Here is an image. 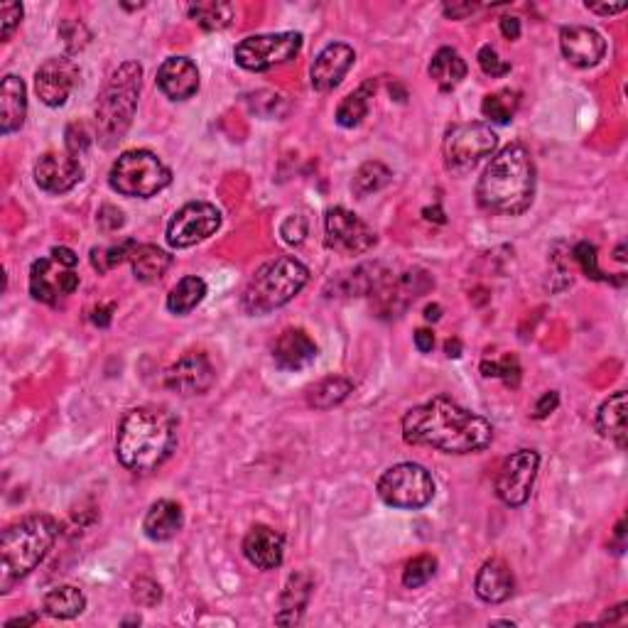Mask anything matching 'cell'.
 Listing matches in <instances>:
<instances>
[{
    "mask_svg": "<svg viewBox=\"0 0 628 628\" xmlns=\"http://www.w3.org/2000/svg\"><path fill=\"white\" fill-rule=\"evenodd\" d=\"M403 440L408 445L432 447L447 454H474L491 445L494 427L447 395H437L405 413Z\"/></svg>",
    "mask_w": 628,
    "mask_h": 628,
    "instance_id": "6da1fadb",
    "label": "cell"
},
{
    "mask_svg": "<svg viewBox=\"0 0 628 628\" xmlns=\"http://www.w3.org/2000/svg\"><path fill=\"white\" fill-rule=\"evenodd\" d=\"M177 447V422L167 410L140 405L118 422L116 457L133 474H150Z\"/></svg>",
    "mask_w": 628,
    "mask_h": 628,
    "instance_id": "7a4b0ae2",
    "label": "cell"
},
{
    "mask_svg": "<svg viewBox=\"0 0 628 628\" xmlns=\"http://www.w3.org/2000/svg\"><path fill=\"white\" fill-rule=\"evenodd\" d=\"M535 197V162L528 148L511 143L491 157L476 184V202L491 214L518 216L530 209Z\"/></svg>",
    "mask_w": 628,
    "mask_h": 628,
    "instance_id": "3957f363",
    "label": "cell"
},
{
    "mask_svg": "<svg viewBox=\"0 0 628 628\" xmlns=\"http://www.w3.org/2000/svg\"><path fill=\"white\" fill-rule=\"evenodd\" d=\"M57 535L59 523L47 513H35L8 525L0 538V592H13L15 584L50 555Z\"/></svg>",
    "mask_w": 628,
    "mask_h": 628,
    "instance_id": "277c9868",
    "label": "cell"
},
{
    "mask_svg": "<svg viewBox=\"0 0 628 628\" xmlns=\"http://www.w3.org/2000/svg\"><path fill=\"white\" fill-rule=\"evenodd\" d=\"M143 84V67L138 62H123L106 81L96 104V138L106 150L116 148L131 131L135 108Z\"/></svg>",
    "mask_w": 628,
    "mask_h": 628,
    "instance_id": "5b68a950",
    "label": "cell"
},
{
    "mask_svg": "<svg viewBox=\"0 0 628 628\" xmlns=\"http://www.w3.org/2000/svg\"><path fill=\"white\" fill-rule=\"evenodd\" d=\"M307 280H310V270H307V265L297 261V258L280 256L275 261L263 263L256 270V275H251L246 288H243V312L258 317V314L278 310V307L295 300V295L305 288Z\"/></svg>",
    "mask_w": 628,
    "mask_h": 628,
    "instance_id": "8992f818",
    "label": "cell"
},
{
    "mask_svg": "<svg viewBox=\"0 0 628 628\" xmlns=\"http://www.w3.org/2000/svg\"><path fill=\"white\" fill-rule=\"evenodd\" d=\"M172 182V172L150 150H126L108 172V184L123 197L150 199Z\"/></svg>",
    "mask_w": 628,
    "mask_h": 628,
    "instance_id": "52a82bcc",
    "label": "cell"
},
{
    "mask_svg": "<svg viewBox=\"0 0 628 628\" xmlns=\"http://www.w3.org/2000/svg\"><path fill=\"white\" fill-rule=\"evenodd\" d=\"M378 496L386 506L400 508V511H418L435 498V479L420 464H395L378 479Z\"/></svg>",
    "mask_w": 628,
    "mask_h": 628,
    "instance_id": "ba28073f",
    "label": "cell"
},
{
    "mask_svg": "<svg viewBox=\"0 0 628 628\" xmlns=\"http://www.w3.org/2000/svg\"><path fill=\"white\" fill-rule=\"evenodd\" d=\"M498 135L484 123H459L442 140V160L452 175H467L484 157L494 155Z\"/></svg>",
    "mask_w": 628,
    "mask_h": 628,
    "instance_id": "9c48e42d",
    "label": "cell"
},
{
    "mask_svg": "<svg viewBox=\"0 0 628 628\" xmlns=\"http://www.w3.org/2000/svg\"><path fill=\"white\" fill-rule=\"evenodd\" d=\"M302 50L300 32H270L251 35L236 45V64L246 72H268V69L288 64Z\"/></svg>",
    "mask_w": 628,
    "mask_h": 628,
    "instance_id": "30bf717a",
    "label": "cell"
},
{
    "mask_svg": "<svg viewBox=\"0 0 628 628\" xmlns=\"http://www.w3.org/2000/svg\"><path fill=\"white\" fill-rule=\"evenodd\" d=\"M376 241V231L354 211L334 207L324 216V243L329 251H337L341 256H361V253L371 251Z\"/></svg>",
    "mask_w": 628,
    "mask_h": 628,
    "instance_id": "8fae6325",
    "label": "cell"
},
{
    "mask_svg": "<svg viewBox=\"0 0 628 628\" xmlns=\"http://www.w3.org/2000/svg\"><path fill=\"white\" fill-rule=\"evenodd\" d=\"M435 285V280L430 278L427 270L413 268L400 273L398 278H393L391 273L381 280L376 290L371 292L373 302H376L378 317H400L420 295H425L427 290Z\"/></svg>",
    "mask_w": 628,
    "mask_h": 628,
    "instance_id": "7c38bea8",
    "label": "cell"
},
{
    "mask_svg": "<svg viewBox=\"0 0 628 628\" xmlns=\"http://www.w3.org/2000/svg\"><path fill=\"white\" fill-rule=\"evenodd\" d=\"M221 226V211L209 202H189L167 224V243L172 248H189L207 241Z\"/></svg>",
    "mask_w": 628,
    "mask_h": 628,
    "instance_id": "4fadbf2b",
    "label": "cell"
},
{
    "mask_svg": "<svg viewBox=\"0 0 628 628\" xmlns=\"http://www.w3.org/2000/svg\"><path fill=\"white\" fill-rule=\"evenodd\" d=\"M540 454L533 449H518L516 454L501 464V471L496 476V496L506 506L518 508L528 501L533 494L535 476H538Z\"/></svg>",
    "mask_w": 628,
    "mask_h": 628,
    "instance_id": "5bb4252c",
    "label": "cell"
},
{
    "mask_svg": "<svg viewBox=\"0 0 628 628\" xmlns=\"http://www.w3.org/2000/svg\"><path fill=\"white\" fill-rule=\"evenodd\" d=\"M79 288V275L69 265L54 261V258H40L30 268V295L45 305H59L64 297L72 295Z\"/></svg>",
    "mask_w": 628,
    "mask_h": 628,
    "instance_id": "9a60e30c",
    "label": "cell"
},
{
    "mask_svg": "<svg viewBox=\"0 0 628 628\" xmlns=\"http://www.w3.org/2000/svg\"><path fill=\"white\" fill-rule=\"evenodd\" d=\"M216 373L211 366L209 356L204 351H187L175 361L165 373V383L172 393L192 398V395H204L214 386Z\"/></svg>",
    "mask_w": 628,
    "mask_h": 628,
    "instance_id": "2e32d148",
    "label": "cell"
},
{
    "mask_svg": "<svg viewBox=\"0 0 628 628\" xmlns=\"http://www.w3.org/2000/svg\"><path fill=\"white\" fill-rule=\"evenodd\" d=\"M79 84V67L72 57H52L35 72V91L50 108L67 104L69 94Z\"/></svg>",
    "mask_w": 628,
    "mask_h": 628,
    "instance_id": "e0dca14e",
    "label": "cell"
},
{
    "mask_svg": "<svg viewBox=\"0 0 628 628\" xmlns=\"http://www.w3.org/2000/svg\"><path fill=\"white\" fill-rule=\"evenodd\" d=\"M84 177V167L69 153H45L35 162V182L47 194H67Z\"/></svg>",
    "mask_w": 628,
    "mask_h": 628,
    "instance_id": "ac0fdd59",
    "label": "cell"
},
{
    "mask_svg": "<svg viewBox=\"0 0 628 628\" xmlns=\"http://www.w3.org/2000/svg\"><path fill=\"white\" fill-rule=\"evenodd\" d=\"M560 50L565 59L575 67H594L604 59L606 54V40L599 35L594 27L584 25H570L560 30Z\"/></svg>",
    "mask_w": 628,
    "mask_h": 628,
    "instance_id": "d6986e66",
    "label": "cell"
},
{
    "mask_svg": "<svg viewBox=\"0 0 628 628\" xmlns=\"http://www.w3.org/2000/svg\"><path fill=\"white\" fill-rule=\"evenodd\" d=\"M356 52L351 50L344 42H332V45L324 47L317 54V59L312 62L310 77L314 91H332L341 84V79L349 74V69L354 67Z\"/></svg>",
    "mask_w": 628,
    "mask_h": 628,
    "instance_id": "ffe728a7",
    "label": "cell"
},
{
    "mask_svg": "<svg viewBox=\"0 0 628 628\" xmlns=\"http://www.w3.org/2000/svg\"><path fill=\"white\" fill-rule=\"evenodd\" d=\"M157 89L170 101H187L199 91V69L192 59L170 57L157 69Z\"/></svg>",
    "mask_w": 628,
    "mask_h": 628,
    "instance_id": "44dd1931",
    "label": "cell"
},
{
    "mask_svg": "<svg viewBox=\"0 0 628 628\" xmlns=\"http://www.w3.org/2000/svg\"><path fill=\"white\" fill-rule=\"evenodd\" d=\"M243 555L258 570H275L283 565L285 538L270 525H253L243 538Z\"/></svg>",
    "mask_w": 628,
    "mask_h": 628,
    "instance_id": "7402d4cb",
    "label": "cell"
},
{
    "mask_svg": "<svg viewBox=\"0 0 628 628\" xmlns=\"http://www.w3.org/2000/svg\"><path fill=\"white\" fill-rule=\"evenodd\" d=\"M317 359V344L305 329H285L273 344V361L283 371H302Z\"/></svg>",
    "mask_w": 628,
    "mask_h": 628,
    "instance_id": "603a6c76",
    "label": "cell"
},
{
    "mask_svg": "<svg viewBox=\"0 0 628 628\" xmlns=\"http://www.w3.org/2000/svg\"><path fill=\"white\" fill-rule=\"evenodd\" d=\"M513 587H516L513 572L503 560H486L474 582L476 597L486 604H501L511 599Z\"/></svg>",
    "mask_w": 628,
    "mask_h": 628,
    "instance_id": "cb8c5ba5",
    "label": "cell"
},
{
    "mask_svg": "<svg viewBox=\"0 0 628 628\" xmlns=\"http://www.w3.org/2000/svg\"><path fill=\"white\" fill-rule=\"evenodd\" d=\"M27 116V89L25 81L8 74L0 84V133L10 135L20 131Z\"/></svg>",
    "mask_w": 628,
    "mask_h": 628,
    "instance_id": "d4e9b609",
    "label": "cell"
},
{
    "mask_svg": "<svg viewBox=\"0 0 628 628\" xmlns=\"http://www.w3.org/2000/svg\"><path fill=\"white\" fill-rule=\"evenodd\" d=\"M388 270L378 263H366L359 265L356 270L349 273H341L339 278H334L327 285V297H359V295H371L373 290L381 285V280L386 278Z\"/></svg>",
    "mask_w": 628,
    "mask_h": 628,
    "instance_id": "484cf974",
    "label": "cell"
},
{
    "mask_svg": "<svg viewBox=\"0 0 628 628\" xmlns=\"http://www.w3.org/2000/svg\"><path fill=\"white\" fill-rule=\"evenodd\" d=\"M312 589L314 579L310 572H295V575H290L283 594H280V611L275 616V624H300L302 614H305L307 604H310Z\"/></svg>",
    "mask_w": 628,
    "mask_h": 628,
    "instance_id": "4316f807",
    "label": "cell"
},
{
    "mask_svg": "<svg viewBox=\"0 0 628 628\" xmlns=\"http://www.w3.org/2000/svg\"><path fill=\"white\" fill-rule=\"evenodd\" d=\"M184 525V513L180 503L170 501V498H162L150 506V511L145 513L143 530L150 540L155 543H165V540H172Z\"/></svg>",
    "mask_w": 628,
    "mask_h": 628,
    "instance_id": "83f0119b",
    "label": "cell"
},
{
    "mask_svg": "<svg viewBox=\"0 0 628 628\" xmlns=\"http://www.w3.org/2000/svg\"><path fill=\"white\" fill-rule=\"evenodd\" d=\"M597 430L619 449L626 447V391H616L604 400L597 413Z\"/></svg>",
    "mask_w": 628,
    "mask_h": 628,
    "instance_id": "f1b7e54d",
    "label": "cell"
},
{
    "mask_svg": "<svg viewBox=\"0 0 628 628\" xmlns=\"http://www.w3.org/2000/svg\"><path fill=\"white\" fill-rule=\"evenodd\" d=\"M467 62L462 59V54L452 47H442L435 52L430 62V77L440 86V91H454L464 79H467Z\"/></svg>",
    "mask_w": 628,
    "mask_h": 628,
    "instance_id": "f546056e",
    "label": "cell"
},
{
    "mask_svg": "<svg viewBox=\"0 0 628 628\" xmlns=\"http://www.w3.org/2000/svg\"><path fill=\"white\" fill-rule=\"evenodd\" d=\"M131 265H133L135 280H138V283L150 285L165 278V273L172 265V256L162 251V248L153 246V243H145V246H138L133 251Z\"/></svg>",
    "mask_w": 628,
    "mask_h": 628,
    "instance_id": "4dcf8cb0",
    "label": "cell"
},
{
    "mask_svg": "<svg viewBox=\"0 0 628 628\" xmlns=\"http://www.w3.org/2000/svg\"><path fill=\"white\" fill-rule=\"evenodd\" d=\"M42 609H45V614L52 616V619L67 621V619H74V616H79L81 611L86 609V597L81 589L67 584V587H57V589H52V592H47L45 602H42Z\"/></svg>",
    "mask_w": 628,
    "mask_h": 628,
    "instance_id": "1f68e13d",
    "label": "cell"
},
{
    "mask_svg": "<svg viewBox=\"0 0 628 628\" xmlns=\"http://www.w3.org/2000/svg\"><path fill=\"white\" fill-rule=\"evenodd\" d=\"M204 297H207V283L202 278H197V275H187L167 295V310L177 314V317H184L194 307L202 305Z\"/></svg>",
    "mask_w": 628,
    "mask_h": 628,
    "instance_id": "d6a6232c",
    "label": "cell"
},
{
    "mask_svg": "<svg viewBox=\"0 0 628 628\" xmlns=\"http://www.w3.org/2000/svg\"><path fill=\"white\" fill-rule=\"evenodd\" d=\"M373 94H376V81H366L359 89L351 91L337 108V123L341 128H356L368 116V106H371Z\"/></svg>",
    "mask_w": 628,
    "mask_h": 628,
    "instance_id": "836d02e7",
    "label": "cell"
},
{
    "mask_svg": "<svg viewBox=\"0 0 628 628\" xmlns=\"http://www.w3.org/2000/svg\"><path fill=\"white\" fill-rule=\"evenodd\" d=\"M187 15L194 20L202 30L214 32L224 30L234 20V5L221 3V0H211V3H192L187 5Z\"/></svg>",
    "mask_w": 628,
    "mask_h": 628,
    "instance_id": "e575fe53",
    "label": "cell"
},
{
    "mask_svg": "<svg viewBox=\"0 0 628 628\" xmlns=\"http://www.w3.org/2000/svg\"><path fill=\"white\" fill-rule=\"evenodd\" d=\"M351 393H354V383H351L349 378L332 376V378L319 381L317 386L310 391V398L307 400H310V405L314 410H332L344 403Z\"/></svg>",
    "mask_w": 628,
    "mask_h": 628,
    "instance_id": "d590c367",
    "label": "cell"
},
{
    "mask_svg": "<svg viewBox=\"0 0 628 628\" xmlns=\"http://www.w3.org/2000/svg\"><path fill=\"white\" fill-rule=\"evenodd\" d=\"M393 180V172L388 170L383 162L378 160H368L364 162V165L356 170L354 175V182H351V189H354V194L359 199H366L368 194L373 192H381L383 187H386L388 182Z\"/></svg>",
    "mask_w": 628,
    "mask_h": 628,
    "instance_id": "8d00e7d4",
    "label": "cell"
},
{
    "mask_svg": "<svg viewBox=\"0 0 628 628\" xmlns=\"http://www.w3.org/2000/svg\"><path fill=\"white\" fill-rule=\"evenodd\" d=\"M518 108V94L511 89L496 91V94H489L481 104V113L484 118H489L491 123H511L513 116H516Z\"/></svg>",
    "mask_w": 628,
    "mask_h": 628,
    "instance_id": "74e56055",
    "label": "cell"
},
{
    "mask_svg": "<svg viewBox=\"0 0 628 628\" xmlns=\"http://www.w3.org/2000/svg\"><path fill=\"white\" fill-rule=\"evenodd\" d=\"M135 248H138V243H135L133 238H126V241H121L118 246L94 248V251H91V263H94V268L99 270V273H106V270L116 268V265H121L126 258H131Z\"/></svg>",
    "mask_w": 628,
    "mask_h": 628,
    "instance_id": "f35d334b",
    "label": "cell"
},
{
    "mask_svg": "<svg viewBox=\"0 0 628 628\" xmlns=\"http://www.w3.org/2000/svg\"><path fill=\"white\" fill-rule=\"evenodd\" d=\"M57 32H59V40H62L64 50H67V57L86 50V45L91 42V30L81 23V20H72V18L62 20Z\"/></svg>",
    "mask_w": 628,
    "mask_h": 628,
    "instance_id": "ab89813d",
    "label": "cell"
},
{
    "mask_svg": "<svg viewBox=\"0 0 628 628\" xmlns=\"http://www.w3.org/2000/svg\"><path fill=\"white\" fill-rule=\"evenodd\" d=\"M437 572V560L432 555H418L415 560H410L403 570V584L408 589H420L435 577Z\"/></svg>",
    "mask_w": 628,
    "mask_h": 628,
    "instance_id": "60d3db41",
    "label": "cell"
},
{
    "mask_svg": "<svg viewBox=\"0 0 628 628\" xmlns=\"http://www.w3.org/2000/svg\"><path fill=\"white\" fill-rule=\"evenodd\" d=\"M481 373L486 378H501L508 386H518V381H521V364H518L516 356H503L498 361H484L481 364Z\"/></svg>",
    "mask_w": 628,
    "mask_h": 628,
    "instance_id": "b9f144b4",
    "label": "cell"
},
{
    "mask_svg": "<svg viewBox=\"0 0 628 628\" xmlns=\"http://www.w3.org/2000/svg\"><path fill=\"white\" fill-rule=\"evenodd\" d=\"M91 143H94V135L89 133V128H86V123H72V126L67 128V133H64V145H67V153L72 157H79L86 153V150L91 148Z\"/></svg>",
    "mask_w": 628,
    "mask_h": 628,
    "instance_id": "7bdbcfd3",
    "label": "cell"
},
{
    "mask_svg": "<svg viewBox=\"0 0 628 628\" xmlns=\"http://www.w3.org/2000/svg\"><path fill=\"white\" fill-rule=\"evenodd\" d=\"M476 59H479L481 72H484L486 77H491V79L506 77V74L511 72V64L503 62V59L498 57V52H496L494 47H491V45H484V47H481L479 54H476Z\"/></svg>",
    "mask_w": 628,
    "mask_h": 628,
    "instance_id": "ee69618b",
    "label": "cell"
},
{
    "mask_svg": "<svg viewBox=\"0 0 628 628\" xmlns=\"http://www.w3.org/2000/svg\"><path fill=\"white\" fill-rule=\"evenodd\" d=\"M307 234H310V221L302 214L288 216V219L283 221V226H280V236H283V241L290 243V246H300L307 238Z\"/></svg>",
    "mask_w": 628,
    "mask_h": 628,
    "instance_id": "f6af8a7d",
    "label": "cell"
},
{
    "mask_svg": "<svg viewBox=\"0 0 628 628\" xmlns=\"http://www.w3.org/2000/svg\"><path fill=\"white\" fill-rule=\"evenodd\" d=\"M133 599L138 606H155L162 602V587L150 577H140L133 582Z\"/></svg>",
    "mask_w": 628,
    "mask_h": 628,
    "instance_id": "bcb514c9",
    "label": "cell"
},
{
    "mask_svg": "<svg viewBox=\"0 0 628 628\" xmlns=\"http://www.w3.org/2000/svg\"><path fill=\"white\" fill-rule=\"evenodd\" d=\"M575 261L582 265V270H584V275H587V278L606 280L604 273L599 270V265H597V248H594L592 243H577Z\"/></svg>",
    "mask_w": 628,
    "mask_h": 628,
    "instance_id": "7dc6e473",
    "label": "cell"
},
{
    "mask_svg": "<svg viewBox=\"0 0 628 628\" xmlns=\"http://www.w3.org/2000/svg\"><path fill=\"white\" fill-rule=\"evenodd\" d=\"M23 20V5L20 3H3L0 5V25H3V42L13 37L15 27Z\"/></svg>",
    "mask_w": 628,
    "mask_h": 628,
    "instance_id": "c3c4849f",
    "label": "cell"
},
{
    "mask_svg": "<svg viewBox=\"0 0 628 628\" xmlns=\"http://www.w3.org/2000/svg\"><path fill=\"white\" fill-rule=\"evenodd\" d=\"M126 224V219H123V211L111 207V204H106L104 209L99 211V226L104 231H118L121 226Z\"/></svg>",
    "mask_w": 628,
    "mask_h": 628,
    "instance_id": "681fc988",
    "label": "cell"
},
{
    "mask_svg": "<svg viewBox=\"0 0 628 628\" xmlns=\"http://www.w3.org/2000/svg\"><path fill=\"white\" fill-rule=\"evenodd\" d=\"M557 405H560V395H557L555 391H548L543 395V398L538 400V403H535V410H533V418H538V420H543V418H548L550 413H555L557 410Z\"/></svg>",
    "mask_w": 628,
    "mask_h": 628,
    "instance_id": "f907efd6",
    "label": "cell"
},
{
    "mask_svg": "<svg viewBox=\"0 0 628 628\" xmlns=\"http://www.w3.org/2000/svg\"><path fill=\"white\" fill-rule=\"evenodd\" d=\"M476 8H479V5H474V3H452V5L447 3V5H442V10H445L447 18H452V20L467 18V15L474 13Z\"/></svg>",
    "mask_w": 628,
    "mask_h": 628,
    "instance_id": "816d5d0a",
    "label": "cell"
},
{
    "mask_svg": "<svg viewBox=\"0 0 628 628\" xmlns=\"http://www.w3.org/2000/svg\"><path fill=\"white\" fill-rule=\"evenodd\" d=\"M501 35L506 37V40H518V37H521V20L513 18V15L501 18Z\"/></svg>",
    "mask_w": 628,
    "mask_h": 628,
    "instance_id": "f5cc1de1",
    "label": "cell"
},
{
    "mask_svg": "<svg viewBox=\"0 0 628 628\" xmlns=\"http://www.w3.org/2000/svg\"><path fill=\"white\" fill-rule=\"evenodd\" d=\"M432 346H435V334H432L430 329H418V332H415V349H418L420 354H430Z\"/></svg>",
    "mask_w": 628,
    "mask_h": 628,
    "instance_id": "db71d44e",
    "label": "cell"
},
{
    "mask_svg": "<svg viewBox=\"0 0 628 628\" xmlns=\"http://www.w3.org/2000/svg\"><path fill=\"white\" fill-rule=\"evenodd\" d=\"M111 314H113V305H99L94 312H91V322L96 324V327H108L111 324Z\"/></svg>",
    "mask_w": 628,
    "mask_h": 628,
    "instance_id": "11a10c76",
    "label": "cell"
},
{
    "mask_svg": "<svg viewBox=\"0 0 628 628\" xmlns=\"http://www.w3.org/2000/svg\"><path fill=\"white\" fill-rule=\"evenodd\" d=\"M52 258H54V261H59V263L69 265V268H74V265H77V263H79L77 253H74V251H69V248H64V246H59V248H52Z\"/></svg>",
    "mask_w": 628,
    "mask_h": 628,
    "instance_id": "9f6ffc18",
    "label": "cell"
},
{
    "mask_svg": "<svg viewBox=\"0 0 628 628\" xmlns=\"http://www.w3.org/2000/svg\"><path fill=\"white\" fill-rule=\"evenodd\" d=\"M599 621H602V624H626V604H619L611 611H606Z\"/></svg>",
    "mask_w": 628,
    "mask_h": 628,
    "instance_id": "6f0895ef",
    "label": "cell"
},
{
    "mask_svg": "<svg viewBox=\"0 0 628 628\" xmlns=\"http://www.w3.org/2000/svg\"><path fill=\"white\" fill-rule=\"evenodd\" d=\"M587 10H592V13L597 15H616V13H624L626 5H594V3H587Z\"/></svg>",
    "mask_w": 628,
    "mask_h": 628,
    "instance_id": "680465c9",
    "label": "cell"
},
{
    "mask_svg": "<svg viewBox=\"0 0 628 628\" xmlns=\"http://www.w3.org/2000/svg\"><path fill=\"white\" fill-rule=\"evenodd\" d=\"M40 621V616L30 614V616H18V619L5 621V628H15V626H35Z\"/></svg>",
    "mask_w": 628,
    "mask_h": 628,
    "instance_id": "91938a15",
    "label": "cell"
},
{
    "mask_svg": "<svg viewBox=\"0 0 628 628\" xmlns=\"http://www.w3.org/2000/svg\"><path fill=\"white\" fill-rule=\"evenodd\" d=\"M445 351H447L449 359H459V356H462V341H459V339H447Z\"/></svg>",
    "mask_w": 628,
    "mask_h": 628,
    "instance_id": "94428289",
    "label": "cell"
},
{
    "mask_svg": "<svg viewBox=\"0 0 628 628\" xmlns=\"http://www.w3.org/2000/svg\"><path fill=\"white\" fill-rule=\"evenodd\" d=\"M442 317V307L440 305H427L425 307V319H430V322H437V319Z\"/></svg>",
    "mask_w": 628,
    "mask_h": 628,
    "instance_id": "6125c7cd",
    "label": "cell"
}]
</instances>
